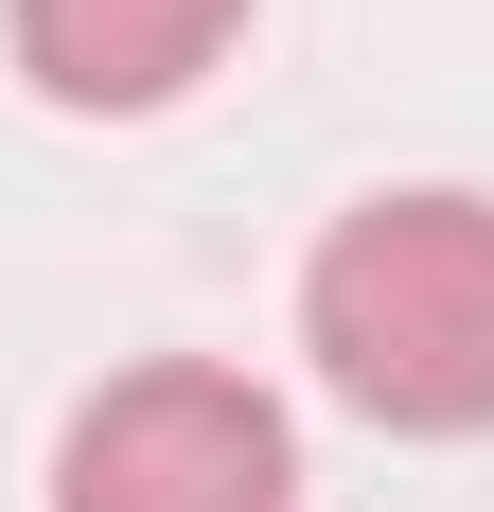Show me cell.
I'll use <instances>...</instances> for the list:
<instances>
[{
    "instance_id": "cell-1",
    "label": "cell",
    "mask_w": 494,
    "mask_h": 512,
    "mask_svg": "<svg viewBox=\"0 0 494 512\" xmlns=\"http://www.w3.org/2000/svg\"><path fill=\"white\" fill-rule=\"evenodd\" d=\"M300 354L389 442H477L494 424V195H442V177L353 195L300 265Z\"/></svg>"
},
{
    "instance_id": "cell-2",
    "label": "cell",
    "mask_w": 494,
    "mask_h": 512,
    "mask_svg": "<svg viewBox=\"0 0 494 512\" xmlns=\"http://www.w3.org/2000/svg\"><path fill=\"white\" fill-rule=\"evenodd\" d=\"M53 512H300V442L247 371H106L71 442H53Z\"/></svg>"
},
{
    "instance_id": "cell-3",
    "label": "cell",
    "mask_w": 494,
    "mask_h": 512,
    "mask_svg": "<svg viewBox=\"0 0 494 512\" xmlns=\"http://www.w3.org/2000/svg\"><path fill=\"white\" fill-rule=\"evenodd\" d=\"M0 36H18V71H36V106L142 124V106H177L212 53L247 36V0H0Z\"/></svg>"
}]
</instances>
